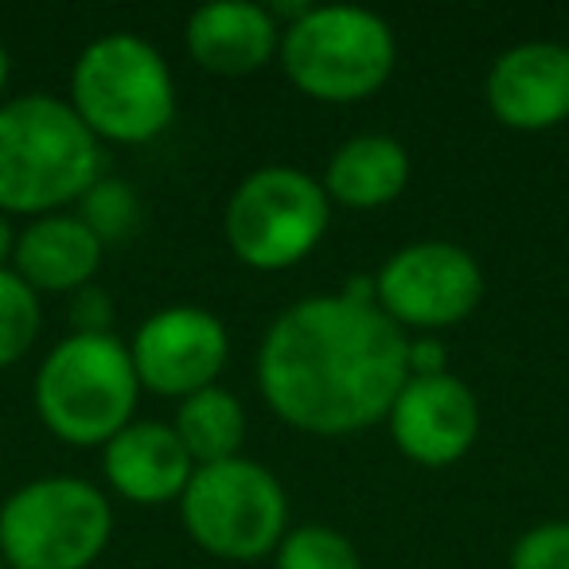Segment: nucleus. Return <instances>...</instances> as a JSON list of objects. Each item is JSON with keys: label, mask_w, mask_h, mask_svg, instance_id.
<instances>
[{"label": "nucleus", "mask_w": 569, "mask_h": 569, "mask_svg": "<svg viewBox=\"0 0 569 569\" xmlns=\"http://www.w3.org/2000/svg\"><path fill=\"white\" fill-rule=\"evenodd\" d=\"M102 180V141L74 106L48 90L0 106V211L51 214L79 203Z\"/></svg>", "instance_id": "obj_2"}, {"label": "nucleus", "mask_w": 569, "mask_h": 569, "mask_svg": "<svg viewBox=\"0 0 569 569\" xmlns=\"http://www.w3.org/2000/svg\"><path fill=\"white\" fill-rule=\"evenodd\" d=\"M40 328V293L17 269H0V367H12L17 359H24L32 351Z\"/></svg>", "instance_id": "obj_19"}, {"label": "nucleus", "mask_w": 569, "mask_h": 569, "mask_svg": "<svg viewBox=\"0 0 569 569\" xmlns=\"http://www.w3.org/2000/svg\"><path fill=\"white\" fill-rule=\"evenodd\" d=\"M284 74L317 102H363L398 63L395 28L363 4H309L281 28Z\"/></svg>", "instance_id": "obj_5"}, {"label": "nucleus", "mask_w": 569, "mask_h": 569, "mask_svg": "<svg viewBox=\"0 0 569 569\" xmlns=\"http://www.w3.org/2000/svg\"><path fill=\"white\" fill-rule=\"evenodd\" d=\"M0 569H9V561H4V553H0Z\"/></svg>", "instance_id": "obj_24"}, {"label": "nucleus", "mask_w": 569, "mask_h": 569, "mask_svg": "<svg viewBox=\"0 0 569 569\" xmlns=\"http://www.w3.org/2000/svg\"><path fill=\"white\" fill-rule=\"evenodd\" d=\"M113 535V507L82 476H36L0 503L9 569H90Z\"/></svg>", "instance_id": "obj_6"}, {"label": "nucleus", "mask_w": 569, "mask_h": 569, "mask_svg": "<svg viewBox=\"0 0 569 569\" xmlns=\"http://www.w3.org/2000/svg\"><path fill=\"white\" fill-rule=\"evenodd\" d=\"M12 253H17V227L12 214L0 211V269H12Z\"/></svg>", "instance_id": "obj_22"}, {"label": "nucleus", "mask_w": 569, "mask_h": 569, "mask_svg": "<svg viewBox=\"0 0 569 569\" xmlns=\"http://www.w3.org/2000/svg\"><path fill=\"white\" fill-rule=\"evenodd\" d=\"M36 413L67 445L98 449L137 421V379L129 343L113 332H71L43 356L32 382Z\"/></svg>", "instance_id": "obj_3"}, {"label": "nucleus", "mask_w": 569, "mask_h": 569, "mask_svg": "<svg viewBox=\"0 0 569 569\" xmlns=\"http://www.w3.org/2000/svg\"><path fill=\"white\" fill-rule=\"evenodd\" d=\"M106 242L87 227L82 214L51 211L36 214L17 230L12 269L36 293H74L94 281L102 269Z\"/></svg>", "instance_id": "obj_15"}, {"label": "nucleus", "mask_w": 569, "mask_h": 569, "mask_svg": "<svg viewBox=\"0 0 569 569\" xmlns=\"http://www.w3.org/2000/svg\"><path fill=\"white\" fill-rule=\"evenodd\" d=\"M273 569H363V558L343 530L328 522H301L277 542Z\"/></svg>", "instance_id": "obj_18"}, {"label": "nucleus", "mask_w": 569, "mask_h": 569, "mask_svg": "<svg viewBox=\"0 0 569 569\" xmlns=\"http://www.w3.org/2000/svg\"><path fill=\"white\" fill-rule=\"evenodd\" d=\"M301 297L266 328L258 390L284 421L317 437H348L387 421L410 379V336L379 309L375 284Z\"/></svg>", "instance_id": "obj_1"}, {"label": "nucleus", "mask_w": 569, "mask_h": 569, "mask_svg": "<svg viewBox=\"0 0 569 569\" xmlns=\"http://www.w3.org/2000/svg\"><path fill=\"white\" fill-rule=\"evenodd\" d=\"M398 452L413 465H457L480 437V402L472 387L452 371L410 375L387 413Z\"/></svg>", "instance_id": "obj_11"}, {"label": "nucleus", "mask_w": 569, "mask_h": 569, "mask_svg": "<svg viewBox=\"0 0 569 569\" xmlns=\"http://www.w3.org/2000/svg\"><path fill=\"white\" fill-rule=\"evenodd\" d=\"M410 149L390 133H356L332 149L325 164V191L351 211L387 207L410 188Z\"/></svg>", "instance_id": "obj_16"}, {"label": "nucleus", "mask_w": 569, "mask_h": 569, "mask_svg": "<svg viewBox=\"0 0 569 569\" xmlns=\"http://www.w3.org/2000/svg\"><path fill=\"white\" fill-rule=\"evenodd\" d=\"M180 522L199 550L222 561L273 558L289 530V496L261 460H219L191 472L180 496Z\"/></svg>", "instance_id": "obj_8"}, {"label": "nucleus", "mask_w": 569, "mask_h": 569, "mask_svg": "<svg viewBox=\"0 0 569 569\" xmlns=\"http://www.w3.org/2000/svg\"><path fill=\"white\" fill-rule=\"evenodd\" d=\"M188 56L211 74H253L281 51V24L258 0H207L183 24Z\"/></svg>", "instance_id": "obj_13"}, {"label": "nucleus", "mask_w": 569, "mask_h": 569, "mask_svg": "<svg viewBox=\"0 0 569 569\" xmlns=\"http://www.w3.org/2000/svg\"><path fill=\"white\" fill-rule=\"evenodd\" d=\"M246 426H250V418H246L242 398L222 382L180 398L172 418L176 437L183 441L188 457L196 460V468L242 457Z\"/></svg>", "instance_id": "obj_17"}, {"label": "nucleus", "mask_w": 569, "mask_h": 569, "mask_svg": "<svg viewBox=\"0 0 569 569\" xmlns=\"http://www.w3.org/2000/svg\"><path fill=\"white\" fill-rule=\"evenodd\" d=\"M375 301L402 332H433L468 320L483 301V269L460 242L421 238L390 253L371 277Z\"/></svg>", "instance_id": "obj_9"}, {"label": "nucleus", "mask_w": 569, "mask_h": 569, "mask_svg": "<svg viewBox=\"0 0 569 569\" xmlns=\"http://www.w3.org/2000/svg\"><path fill=\"white\" fill-rule=\"evenodd\" d=\"M129 356L141 390L180 402L219 382L230 359V336L227 325L203 305H168L137 325Z\"/></svg>", "instance_id": "obj_10"}, {"label": "nucleus", "mask_w": 569, "mask_h": 569, "mask_svg": "<svg viewBox=\"0 0 569 569\" xmlns=\"http://www.w3.org/2000/svg\"><path fill=\"white\" fill-rule=\"evenodd\" d=\"M511 569H569V519L527 527L511 546Z\"/></svg>", "instance_id": "obj_21"}, {"label": "nucleus", "mask_w": 569, "mask_h": 569, "mask_svg": "<svg viewBox=\"0 0 569 569\" xmlns=\"http://www.w3.org/2000/svg\"><path fill=\"white\" fill-rule=\"evenodd\" d=\"M79 203H82L79 214L87 219V227L94 230L102 242L106 238L126 234L137 219V196L129 191V183L110 180V176H102V180H98L94 188L79 199Z\"/></svg>", "instance_id": "obj_20"}, {"label": "nucleus", "mask_w": 569, "mask_h": 569, "mask_svg": "<svg viewBox=\"0 0 569 569\" xmlns=\"http://www.w3.org/2000/svg\"><path fill=\"white\" fill-rule=\"evenodd\" d=\"M9 79H12V56L0 40V106H4V94H9Z\"/></svg>", "instance_id": "obj_23"}, {"label": "nucleus", "mask_w": 569, "mask_h": 569, "mask_svg": "<svg viewBox=\"0 0 569 569\" xmlns=\"http://www.w3.org/2000/svg\"><path fill=\"white\" fill-rule=\"evenodd\" d=\"M483 98L499 126L542 133L569 118V48L558 40H522L499 51L483 79Z\"/></svg>", "instance_id": "obj_12"}, {"label": "nucleus", "mask_w": 569, "mask_h": 569, "mask_svg": "<svg viewBox=\"0 0 569 569\" xmlns=\"http://www.w3.org/2000/svg\"><path fill=\"white\" fill-rule=\"evenodd\" d=\"M332 222V199L312 172L261 164L234 183L222 207V234L250 269H289L320 246Z\"/></svg>", "instance_id": "obj_7"}, {"label": "nucleus", "mask_w": 569, "mask_h": 569, "mask_svg": "<svg viewBox=\"0 0 569 569\" xmlns=\"http://www.w3.org/2000/svg\"><path fill=\"white\" fill-rule=\"evenodd\" d=\"M67 102L98 141H157L176 118L172 67L144 36L106 32L74 59Z\"/></svg>", "instance_id": "obj_4"}, {"label": "nucleus", "mask_w": 569, "mask_h": 569, "mask_svg": "<svg viewBox=\"0 0 569 569\" xmlns=\"http://www.w3.org/2000/svg\"><path fill=\"white\" fill-rule=\"evenodd\" d=\"M102 472L121 499L141 507L180 503L196 460L176 437L172 421H129L102 445Z\"/></svg>", "instance_id": "obj_14"}]
</instances>
